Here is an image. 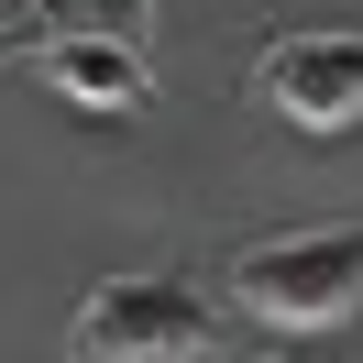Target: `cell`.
Instances as JSON below:
<instances>
[{
    "mask_svg": "<svg viewBox=\"0 0 363 363\" xmlns=\"http://www.w3.org/2000/svg\"><path fill=\"white\" fill-rule=\"evenodd\" d=\"M231 297L275 330H330V319L363 308V220H330V231H275V242H242L231 253Z\"/></svg>",
    "mask_w": 363,
    "mask_h": 363,
    "instance_id": "6da1fadb",
    "label": "cell"
},
{
    "mask_svg": "<svg viewBox=\"0 0 363 363\" xmlns=\"http://www.w3.org/2000/svg\"><path fill=\"white\" fill-rule=\"evenodd\" d=\"M209 341H220V308L199 286H177V275H111L67 319L77 363H199Z\"/></svg>",
    "mask_w": 363,
    "mask_h": 363,
    "instance_id": "7a4b0ae2",
    "label": "cell"
},
{
    "mask_svg": "<svg viewBox=\"0 0 363 363\" xmlns=\"http://www.w3.org/2000/svg\"><path fill=\"white\" fill-rule=\"evenodd\" d=\"M253 89L297 133H341V121H363V33H286V45H264Z\"/></svg>",
    "mask_w": 363,
    "mask_h": 363,
    "instance_id": "3957f363",
    "label": "cell"
},
{
    "mask_svg": "<svg viewBox=\"0 0 363 363\" xmlns=\"http://www.w3.org/2000/svg\"><path fill=\"white\" fill-rule=\"evenodd\" d=\"M45 89L77 99V111H143L155 99V67L121 33H67V45H45Z\"/></svg>",
    "mask_w": 363,
    "mask_h": 363,
    "instance_id": "277c9868",
    "label": "cell"
},
{
    "mask_svg": "<svg viewBox=\"0 0 363 363\" xmlns=\"http://www.w3.org/2000/svg\"><path fill=\"white\" fill-rule=\"evenodd\" d=\"M143 11H155V0H33L45 45H67V33H121V45H143Z\"/></svg>",
    "mask_w": 363,
    "mask_h": 363,
    "instance_id": "5b68a950",
    "label": "cell"
},
{
    "mask_svg": "<svg viewBox=\"0 0 363 363\" xmlns=\"http://www.w3.org/2000/svg\"><path fill=\"white\" fill-rule=\"evenodd\" d=\"M253 363H319V352H253Z\"/></svg>",
    "mask_w": 363,
    "mask_h": 363,
    "instance_id": "8992f818",
    "label": "cell"
}]
</instances>
